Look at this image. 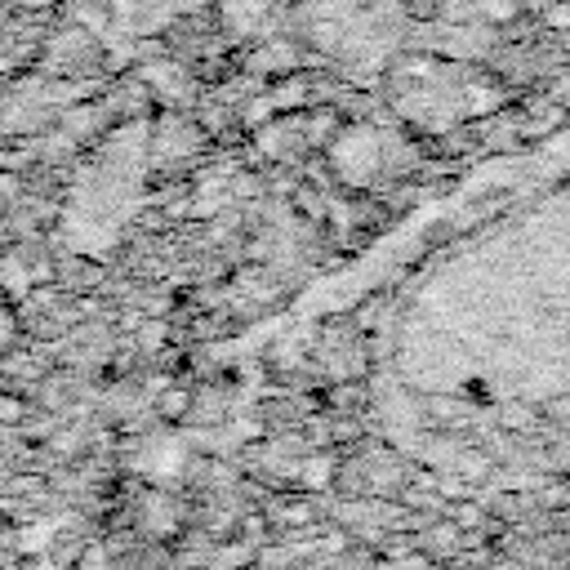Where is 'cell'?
I'll list each match as a JSON object with an SVG mask.
<instances>
[{
    "label": "cell",
    "mask_w": 570,
    "mask_h": 570,
    "mask_svg": "<svg viewBox=\"0 0 570 570\" xmlns=\"http://www.w3.org/2000/svg\"><path fill=\"white\" fill-rule=\"evenodd\" d=\"M476 13L485 22H512L521 13V0H476Z\"/></svg>",
    "instance_id": "1"
},
{
    "label": "cell",
    "mask_w": 570,
    "mask_h": 570,
    "mask_svg": "<svg viewBox=\"0 0 570 570\" xmlns=\"http://www.w3.org/2000/svg\"><path fill=\"white\" fill-rule=\"evenodd\" d=\"M543 9H548V13H543V27H548V31H566V27H570V0H548Z\"/></svg>",
    "instance_id": "2"
},
{
    "label": "cell",
    "mask_w": 570,
    "mask_h": 570,
    "mask_svg": "<svg viewBox=\"0 0 570 570\" xmlns=\"http://www.w3.org/2000/svg\"><path fill=\"white\" fill-rule=\"evenodd\" d=\"M361 401H365V396H361V387H356V383H343V387H334V392H330V405H334V410H356Z\"/></svg>",
    "instance_id": "3"
}]
</instances>
